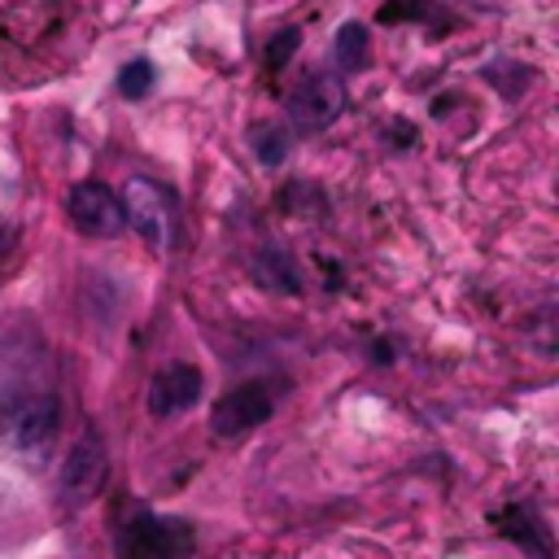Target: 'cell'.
<instances>
[{
    "label": "cell",
    "instance_id": "7a4b0ae2",
    "mask_svg": "<svg viewBox=\"0 0 559 559\" xmlns=\"http://www.w3.org/2000/svg\"><path fill=\"white\" fill-rule=\"evenodd\" d=\"M192 550V524L135 507L118 524V559H183Z\"/></svg>",
    "mask_w": 559,
    "mask_h": 559
},
{
    "label": "cell",
    "instance_id": "30bf717a",
    "mask_svg": "<svg viewBox=\"0 0 559 559\" xmlns=\"http://www.w3.org/2000/svg\"><path fill=\"white\" fill-rule=\"evenodd\" d=\"M253 275H258V284L271 288V293H301V271H297V262H293L284 249H275V245L253 258Z\"/></svg>",
    "mask_w": 559,
    "mask_h": 559
},
{
    "label": "cell",
    "instance_id": "6da1fadb",
    "mask_svg": "<svg viewBox=\"0 0 559 559\" xmlns=\"http://www.w3.org/2000/svg\"><path fill=\"white\" fill-rule=\"evenodd\" d=\"M57 428H61V406L48 389L9 393L0 402V441L26 459H44L57 441Z\"/></svg>",
    "mask_w": 559,
    "mask_h": 559
},
{
    "label": "cell",
    "instance_id": "8992f818",
    "mask_svg": "<svg viewBox=\"0 0 559 559\" xmlns=\"http://www.w3.org/2000/svg\"><path fill=\"white\" fill-rule=\"evenodd\" d=\"M275 415V393L266 380H245L236 389H227L214 411H210V428L214 437H245L253 428H262Z\"/></svg>",
    "mask_w": 559,
    "mask_h": 559
},
{
    "label": "cell",
    "instance_id": "8fae6325",
    "mask_svg": "<svg viewBox=\"0 0 559 559\" xmlns=\"http://www.w3.org/2000/svg\"><path fill=\"white\" fill-rule=\"evenodd\" d=\"M336 66L345 70V74H354V70H362L367 66V52H371V35H367V26L362 22H345L341 31H336Z\"/></svg>",
    "mask_w": 559,
    "mask_h": 559
},
{
    "label": "cell",
    "instance_id": "5b68a950",
    "mask_svg": "<svg viewBox=\"0 0 559 559\" xmlns=\"http://www.w3.org/2000/svg\"><path fill=\"white\" fill-rule=\"evenodd\" d=\"M345 109V83L336 70H306L297 79V87L288 92V118L301 127V131H323L328 122H336Z\"/></svg>",
    "mask_w": 559,
    "mask_h": 559
},
{
    "label": "cell",
    "instance_id": "3957f363",
    "mask_svg": "<svg viewBox=\"0 0 559 559\" xmlns=\"http://www.w3.org/2000/svg\"><path fill=\"white\" fill-rule=\"evenodd\" d=\"M118 201H122L127 223L140 231V240L153 253H166L170 249V236H175V192L162 188L148 175H131Z\"/></svg>",
    "mask_w": 559,
    "mask_h": 559
},
{
    "label": "cell",
    "instance_id": "52a82bcc",
    "mask_svg": "<svg viewBox=\"0 0 559 559\" xmlns=\"http://www.w3.org/2000/svg\"><path fill=\"white\" fill-rule=\"evenodd\" d=\"M66 218L83 231V236H96V240H109L127 227V214H122V201L114 188L105 183H74L66 192Z\"/></svg>",
    "mask_w": 559,
    "mask_h": 559
},
{
    "label": "cell",
    "instance_id": "5bb4252c",
    "mask_svg": "<svg viewBox=\"0 0 559 559\" xmlns=\"http://www.w3.org/2000/svg\"><path fill=\"white\" fill-rule=\"evenodd\" d=\"M432 13V0H389L380 9V22H419Z\"/></svg>",
    "mask_w": 559,
    "mask_h": 559
},
{
    "label": "cell",
    "instance_id": "7c38bea8",
    "mask_svg": "<svg viewBox=\"0 0 559 559\" xmlns=\"http://www.w3.org/2000/svg\"><path fill=\"white\" fill-rule=\"evenodd\" d=\"M249 144H253V153H258L262 166H280L288 157V127H280V122H253L249 127Z\"/></svg>",
    "mask_w": 559,
    "mask_h": 559
},
{
    "label": "cell",
    "instance_id": "ba28073f",
    "mask_svg": "<svg viewBox=\"0 0 559 559\" xmlns=\"http://www.w3.org/2000/svg\"><path fill=\"white\" fill-rule=\"evenodd\" d=\"M201 402V371L192 362H166L153 380H148V411L157 419L183 415Z\"/></svg>",
    "mask_w": 559,
    "mask_h": 559
},
{
    "label": "cell",
    "instance_id": "9a60e30c",
    "mask_svg": "<svg viewBox=\"0 0 559 559\" xmlns=\"http://www.w3.org/2000/svg\"><path fill=\"white\" fill-rule=\"evenodd\" d=\"M297 44H301V31H293V26H284L271 44H266V70H280L293 52H297Z\"/></svg>",
    "mask_w": 559,
    "mask_h": 559
},
{
    "label": "cell",
    "instance_id": "9c48e42d",
    "mask_svg": "<svg viewBox=\"0 0 559 559\" xmlns=\"http://www.w3.org/2000/svg\"><path fill=\"white\" fill-rule=\"evenodd\" d=\"M493 528L515 542L520 550H528L533 559H550V524L542 520V511L533 502H511L502 511H493Z\"/></svg>",
    "mask_w": 559,
    "mask_h": 559
},
{
    "label": "cell",
    "instance_id": "277c9868",
    "mask_svg": "<svg viewBox=\"0 0 559 559\" xmlns=\"http://www.w3.org/2000/svg\"><path fill=\"white\" fill-rule=\"evenodd\" d=\"M105 476H109L105 441H100L96 428H87V432L70 445V454H66V463H61V476H57V502H61L66 511H79L83 502H92V498L100 493Z\"/></svg>",
    "mask_w": 559,
    "mask_h": 559
},
{
    "label": "cell",
    "instance_id": "4fadbf2b",
    "mask_svg": "<svg viewBox=\"0 0 559 559\" xmlns=\"http://www.w3.org/2000/svg\"><path fill=\"white\" fill-rule=\"evenodd\" d=\"M153 83H157V70H153V61H144V57H135V61H127V66L118 70V92H122L127 100L148 96Z\"/></svg>",
    "mask_w": 559,
    "mask_h": 559
}]
</instances>
